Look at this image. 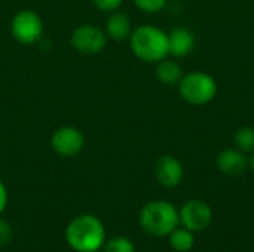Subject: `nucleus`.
I'll list each match as a JSON object with an SVG mask.
<instances>
[{
  "mask_svg": "<svg viewBox=\"0 0 254 252\" xmlns=\"http://www.w3.org/2000/svg\"><path fill=\"white\" fill-rule=\"evenodd\" d=\"M128 40L132 53L144 62L158 64L170 55L168 33L159 27L150 24L138 25L132 30Z\"/></svg>",
  "mask_w": 254,
  "mask_h": 252,
  "instance_id": "obj_2",
  "label": "nucleus"
},
{
  "mask_svg": "<svg viewBox=\"0 0 254 252\" xmlns=\"http://www.w3.org/2000/svg\"><path fill=\"white\" fill-rule=\"evenodd\" d=\"M196 45L195 34L186 27H176L168 33V50L174 58L189 55Z\"/></svg>",
  "mask_w": 254,
  "mask_h": 252,
  "instance_id": "obj_11",
  "label": "nucleus"
},
{
  "mask_svg": "<svg viewBox=\"0 0 254 252\" xmlns=\"http://www.w3.org/2000/svg\"><path fill=\"white\" fill-rule=\"evenodd\" d=\"M51 147L61 157H74L85 147V137L74 126H61L51 137Z\"/></svg>",
  "mask_w": 254,
  "mask_h": 252,
  "instance_id": "obj_8",
  "label": "nucleus"
},
{
  "mask_svg": "<svg viewBox=\"0 0 254 252\" xmlns=\"http://www.w3.org/2000/svg\"><path fill=\"white\" fill-rule=\"evenodd\" d=\"M13 241V227L10 223L0 217V247H7Z\"/></svg>",
  "mask_w": 254,
  "mask_h": 252,
  "instance_id": "obj_18",
  "label": "nucleus"
},
{
  "mask_svg": "<svg viewBox=\"0 0 254 252\" xmlns=\"http://www.w3.org/2000/svg\"><path fill=\"white\" fill-rule=\"evenodd\" d=\"M132 1L140 10L147 13H156L165 7L168 0H132Z\"/></svg>",
  "mask_w": 254,
  "mask_h": 252,
  "instance_id": "obj_17",
  "label": "nucleus"
},
{
  "mask_svg": "<svg viewBox=\"0 0 254 252\" xmlns=\"http://www.w3.org/2000/svg\"><path fill=\"white\" fill-rule=\"evenodd\" d=\"M177 86L182 100L192 105L208 104L217 95V82L205 71H190L183 74Z\"/></svg>",
  "mask_w": 254,
  "mask_h": 252,
  "instance_id": "obj_4",
  "label": "nucleus"
},
{
  "mask_svg": "<svg viewBox=\"0 0 254 252\" xmlns=\"http://www.w3.org/2000/svg\"><path fill=\"white\" fill-rule=\"evenodd\" d=\"M103 252H135V245L129 238L125 236H115L104 242Z\"/></svg>",
  "mask_w": 254,
  "mask_h": 252,
  "instance_id": "obj_16",
  "label": "nucleus"
},
{
  "mask_svg": "<svg viewBox=\"0 0 254 252\" xmlns=\"http://www.w3.org/2000/svg\"><path fill=\"white\" fill-rule=\"evenodd\" d=\"M170 247L177 252H189L195 245L193 232L188 230L186 227H177L168 235Z\"/></svg>",
  "mask_w": 254,
  "mask_h": 252,
  "instance_id": "obj_14",
  "label": "nucleus"
},
{
  "mask_svg": "<svg viewBox=\"0 0 254 252\" xmlns=\"http://www.w3.org/2000/svg\"><path fill=\"white\" fill-rule=\"evenodd\" d=\"M183 68L177 61L173 59H162L156 64V77L164 85H179L183 77Z\"/></svg>",
  "mask_w": 254,
  "mask_h": 252,
  "instance_id": "obj_13",
  "label": "nucleus"
},
{
  "mask_svg": "<svg viewBox=\"0 0 254 252\" xmlns=\"http://www.w3.org/2000/svg\"><path fill=\"white\" fill-rule=\"evenodd\" d=\"M249 166L252 168V171H253L254 174V151L253 154H252V157H250V160H249Z\"/></svg>",
  "mask_w": 254,
  "mask_h": 252,
  "instance_id": "obj_21",
  "label": "nucleus"
},
{
  "mask_svg": "<svg viewBox=\"0 0 254 252\" xmlns=\"http://www.w3.org/2000/svg\"><path fill=\"white\" fill-rule=\"evenodd\" d=\"M235 147L244 153H253L254 151V128L252 126H241L237 129L234 135Z\"/></svg>",
  "mask_w": 254,
  "mask_h": 252,
  "instance_id": "obj_15",
  "label": "nucleus"
},
{
  "mask_svg": "<svg viewBox=\"0 0 254 252\" xmlns=\"http://www.w3.org/2000/svg\"><path fill=\"white\" fill-rule=\"evenodd\" d=\"M179 218L183 227L190 232H202L213 221V209L211 206L199 199L188 201L179 209Z\"/></svg>",
  "mask_w": 254,
  "mask_h": 252,
  "instance_id": "obj_7",
  "label": "nucleus"
},
{
  "mask_svg": "<svg viewBox=\"0 0 254 252\" xmlns=\"http://www.w3.org/2000/svg\"><path fill=\"white\" fill-rule=\"evenodd\" d=\"M7 189H6V186H4V183L0 180V215H1V212L6 209V206H7Z\"/></svg>",
  "mask_w": 254,
  "mask_h": 252,
  "instance_id": "obj_20",
  "label": "nucleus"
},
{
  "mask_svg": "<svg viewBox=\"0 0 254 252\" xmlns=\"http://www.w3.org/2000/svg\"><path fill=\"white\" fill-rule=\"evenodd\" d=\"M141 229L155 238H165L179 227V209L167 201H152L146 203L138 215Z\"/></svg>",
  "mask_w": 254,
  "mask_h": 252,
  "instance_id": "obj_3",
  "label": "nucleus"
},
{
  "mask_svg": "<svg viewBox=\"0 0 254 252\" xmlns=\"http://www.w3.org/2000/svg\"><path fill=\"white\" fill-rule=\"evenodd\" d=\"M216 163L219 171L228 177H240L249 168V159L246 157V153L238 150L237 147L225 149L223 151H220Z\"/></svg>",
  "mask_w": 254,
  "mask_h": 252,
  "instance_id": "obj_10",
  "label": "nucleus"
},
{
  "mask_svg": "<svg viewBox=\"0 0 254 252\" xmlns=\"http://www.w3.org/2000/svg\"><path fill=\"white\" fill-rule=\"evenodd\" d=\"M185 175V169L182 162L171 156V154H164L156 160L155 165V178L156 181L165 187V189H174L177 187Z\"/></svg>",
  "mask_w": 254,
  "mask_h": 252,
  "instance_id": "obj_9",
  "label": "nucleus"
},
{
  "mask_svg": "<svg viewBox=\"0 0 254 252\" xmlns=\"http://www.w3.org/2000/svg\"><path fill=\"white\" fill-rule=\"evenodd\" d=\"M71 46L85 55H97L107 45V34L103 28L94 24H82L76 27L70 37Z\"/></svg>",
  "mask_w": 254,
  "mask_h": 252,
  "instance_id": "obj_6",
  "label": "nucleus"
},
{
  "mask_svg": "<svg viewBox=\"0 0 254 252\" xmlns=\"http://www.w3.org/2000/svg\"><path fill=\"white\" fill-rule=\"evenodd\" d=\"M10 34L21 45H34L43 36V21L31 9L18 10L10 19Z\"/></svg>",
  "mask_w": 254,
  "mask_h": 252,
  "instance_id": "obj_5",
  "label": "nucleus"
},
{
  "mask_svg": "<svg viewBox=\"0 0 254 252\" xmlns=\"http://www.w3.org/2000/svg\"><path fill=\"white\" fill-rule=\"evenodd\" d=\"M67 245L76 252H98L107 241L103 221L92 214L74 217L64 232Z\"/></svg>",
  "mask_w": 254,
  "mask_h": 252,
  "instance_id": "obj_1",
  "label": "nucleus"
},
{
  "mask_svg": "<svg viewBox=\"0 0 254 252\" xmlns=\"http://www.w3.org/2000/svg\"><path fill=\"white\" fill-rule=\"evenodd\" d=\"M94 3L95 7H98L100 10H104V12H115L118 10L124 0H91Z\"/></svg>",
  "mask_w": 254,
  "mask_h": 252,
  "instance_id": "obj_19",
  "label": "nucleus"
},
{
  "mask_svg": "<svg viewBox=\"0 0 254 252\" xmlns=\"http://www.w3.org/2000/svg\"><path fill=\"white\" fill-rule=\"evenodd\" d=\"M132 22L131 18L124 13V12H112L106 21V34L109 39L115 40V42H124L128 40L131 33H132Z\"/></svg>",
  "mask_w": 254,
  "mask_h": 252,
  "instance_id": "obj_12",
  "label": "nucleus"
}]
</instances>
